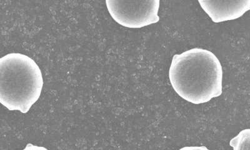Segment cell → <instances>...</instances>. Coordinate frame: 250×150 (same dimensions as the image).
Segmentation results:
<instances>
[{"label": "cell", "mask_w": 250, "mask_h": 150, "mask_svg": "<svg viewBox=\"0 0 250 150\" xmlns=\"http://www.w3.org/2000/svg\"><path fill=\"white\" fill-rule=\"evenodd\" d=\"M172 87L183 99L200 105L222 95L223 68L211 51L193 48L174 56L169 70Z\"/></svg>", "instance_id": "1"}, {"label": "cell", "mask_w": 250, "mask_h": 150, "mask_svg": "<svg viewBox=\"0 0 250 150\" xmlns=\"http://www.w3.org/2000/svg\"><path fill=\"white\" fill-rule=\"evenodd\" d=\"M43 86L41 69L32 58L21 53L0 58V104L9 110L27 113Z\"/></svg>", "instance_id": "2"}, {"label": "cell", "mask_w": 250, "mask_h": 150, "mask_svg": "<svg viewBox=\"0 0 250 150\" xmlns=\"http://www.w3.org/2000/svg\"><path fill=\"white\" fill-rule=\"evenodd\" d=\"M111 17L120 25L129 28H141L158 23L159 0L153 1H112L106 0Z\"/></svg>", "instance_id": "3"}, {"label": "cell", "mask_w": 250, "mask_h": 150, "mask_svg": "<svg viewBox=\"0 0 250 150\" xmlns=\"http://www.w3.org/2000/svg\"><path fill=\"white\" fill-rule=\"evenodd\" d=\"M201 7L214 23L239 19L250 9V0L243 1H204L199 0Z\"/></svg>", "instance_id": "4"}, {"label": "cell", "mask_w": 250, "mask_h": 150, "mask_svg": "<svg viewBox=\"0 0 250 150\" xmlns=\"http://www.w3.org/2000/svg\"><path fill=\"white\" fill-rule=\"evenodd\" d=\"M250 129H243L237 136L232 138L229 145L233 150H250Z\"/></svg>", "instance_id": "5"}, {"label": "cell", "mask_w": 250, "mask_h": 150, "mask_svg": "<svg viewBox=\"0 0 250 150\" xmlns=\"http://www.w3.org/2000/svg\"><path fill=\"white\" fill-rule=\"evenodd\" d=\"M23 150H48L46 149V148H44L43 147H39V146H37V145H34L31 144V143H29V144L26 145L25 149H24Z\"/></svg>", "instance_id": "6"}, {"label": "cell", "mask_w": 250, "mask_h": 150, "mask_svg": "<svg viewBox=\"0 0 250 150\" xmlns=\"http://www.w3.org/2000/svg\"><path fill=\"white\" fill-rule=\"evenodd\" d=\"M179 150H210L207 149L206 147L201 146V147H186L182 148Z\"/></svg>", "instance_id": "7"}]
</instances>
